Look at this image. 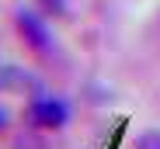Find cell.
I'll list each match as a JSON object with an SVG mask.
<instances>
[{
  "instance_id": "cell-2",
  "label": "cell",
  "mask_w": 160,
  "mask_h": 149,
  "mask_svg": "<svg viewBox=\"0 0 160 149\" xmlns=\"http://www.w3.org/2000/svg\"><path fill=\"white\" fill-rule=\"evenodd\" d=\"M21 21V35H28L38 49H49V35H45V28H42V21L35 17V14H21L18 17Z\"/></svg>"
},
{
  "instance_id": "cell-3",
  "label": "cell",
  "mask_w": 160,
  "mask_h": 149,
  "mask_svg": "<svg viewBox=\"0 0 160 149\" xmlns=\"http://www.w3.org/2000/svg\"><path fill=\"white\" fill-rule=\"evenodd\" d=\"M136 149H160V132H146Z\"/></svg>"
},
{
  "instance_id": "cell-1",
  "label": "cell",
  "mask_w": 160,
  "mask_h": 149,
  "mask_svg": "<svg viewBox=\"0 0 160 149\" xmlns=\"http://www.w3.org/2000/svg\"><path fill=\"white\" fill-rule=\"evenodd\" d=\"M66 114H70V108H66L63 101H52V97L35 101V108H32V118L38 121V125H63Z\"/></svg>"
}]
</instances>
